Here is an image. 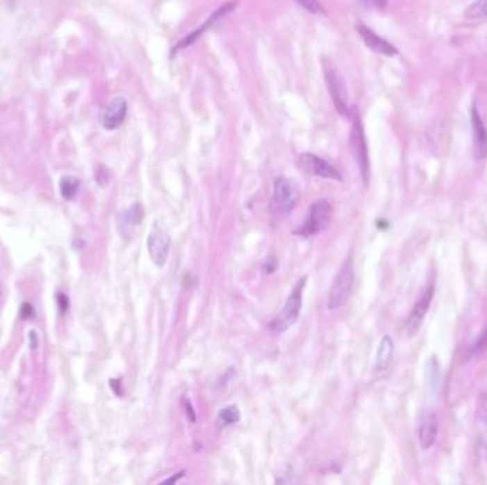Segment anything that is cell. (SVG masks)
<instances>
[{
	"instance_id": "cell-2",
	"label": "cell",
	"mask_w": 487,
	"mask_h": 485,
	"mask_svg": "<svg viewBox=\"0 0 487 485\" xmlns=\"http://www.w3.org/2000/svg\"><path fill=\"white\" fill-rule=\"evenodd\" d=\"M305 280H306L305 278L298 280V283L294 287L290 298L286 299L282 310L270 323L271 330H274L276 333H282L285 330H288L291 326H294L295 322L299 319V313H301V307H302V292H304L305 283H306Z\"/></svg>"
},
{
	"instance_id": "cell-23",
	"label": "cell",
	"mask_w": 487,
	"mask_h": 485,
	"mask_svg": "<svg viewBox=\"0 0 487 485\" xmlns=\"http://www.w3.org/2000/svg\"><path fill=\"white\" fill-rule=\"evenodd\" d=\"M69 298L65 295V293H59L57 295V307H59L60 313L62 315H65V313L69 310L70 307V303H69Z\"/></svg>"
},
{
	"instance_id": "cell-3",
	"label": "cell",
	"mask_w": 487,
	"mask_h": 485,
	"mask_svg": "<svg viewBox=\"0 0 487 485\" xmlns=\"http://www.w3.org/2000/svg\"><path fill=\"white\" fill-rule=\"evenodd\" d=\"M354 282H355V271H354L352 259L349 258L348 261H345V264L342 265V268L339 269L338 275L335 276L331 284L329 295H328V307L331 310L339 309L340 306L347 303V300L352 293Z\"/></svg>"
},
{
	"instance_id": "cell-19",
	"label": "cell",
	"mask_w": 487,
	"mask_h": 485,
	"mask_svg": "<svg viewBox=\"0 0 487 485\" xmlns=\"http://www.w3.org/2000/svg\"><path fill=\"white\" fill-rule=\"evenodd\" d=\"M465 17L470 20L487 19V0H474V2L465 10Z\"/></svg>"
},
{
	"instance_id": "cell-8",
	"label": "cell",
	"mask_w": 487,
	"mask_h": 485,
	"mask_svg": "<svg viewBox=\"0 0 487 485\" xmlns=\"http://www.w3.org/2000/svg\"><path fill=\"white\" fill-rule=\"evenodd\" d=\"M170 248H171L170 235L163 230V228L156 225L147 238V249L153 264L157 268H163L167 264Z\"/></svg>"
},
{
	"instance_id": "cell-4",
	"label": "cell",
	"mask_w": 487,
	"mask_h": 485,
	"mask_svg": "<svg viewBox=\"0 0 487 485\" xmlns=\"http://www.w3.org/2000/svg\"><path fill=\"white\" fill-rule=\"evenodd\" d=\"M333 215V208L327 199H318L315 201L308 211V215L302 226L295 232L301 237H315L320 232L325 231L329 226Z\"/></svg>"
},
{
	"instance_id": "cell-18",
	"label": "cell",
	"mask_w": 487,
	"mask_h": 485,
	"mask_svg": "<svg viewBox=\"0 0 487 485\" xmlns=\"http://www.w3.org/2000/svg\"><path fill=\"white\" fill-rule=\"evenodd\" d=\"M241 417L240 409L237 406H228L224 407L220 413H218V425L220 427H228L231 424H236Z\"/></svg>"
},
{
	"instance_id": "cell-10",
	"label": "cell",
	"mask_w": 487,
	"mask_h": 485,
	"mask_svg": "<svg viewBox=\"0 0 487 485\" xmlns=\"http://www.w3.org/2000/svg\"><path fill=\"white\" fill-rule=\"evenodd\" d=\"M438 418L436 414L431 410H424L420 416V424H419V432H418V439H419V445L423 450L431 448L438 437Z\"/></svg>"
},
{
	"instance_id": "cell-14",
	"label": "cell",
	"mask_w": 487,
	"mask_h": 485,
	"mask_svg": "<svg viewBox=\"0 0 487 485\" xmlns=\"http://www.w3.org/2000/svg\"><path fill=\"white\" fill-rule=\"evenodd\" d=\"M358 32L362 37V40L365 42V44L372 50V51H375V53H379V54H383V56H395L397 53V50L395 49L393 44H390L389 42L383 40L382 37H379L377 33H374L370 31V28H368L366 26H358Z\"/></svg>"
},
{
	"instance_id": "cell-9",
	"label": "cell",
	"mask_w": 487,
	"mask_h": 485,
	"mask_svg": "<svg viewBox=\"0 0 487 485\" xmlns=\"http://www.w3.org/2000/svg\"><path fill=\"white\" fill-rule=\"evenodd\" d=\"M472 137H473V157L476 161H483L487 157V128L480 114L473 105L472 108Z\"/></svg>"
},
{
	"instance_id": "cell-26",
	"label": "cell",
	"mask_w": 487,
	"mask_h": 485,
	"mask_svg": "<svg viewBox=\"0 0 487 485\" xmlns=\"http://www.w3.org/2000/svg\"><path fill=\"white\" fill-rule=\"evenodd\" d=\"M31 348L38 349V334L35 332H31Z\"/></svg>"
},
{
	"instance_id": "cell-11",
	"label": "cell",
	"mask_w": 487,
	"mask_h": 485,
	"mask_svg": "<svg viewBox=\"0 0 487 485\" xmlns=\"http://www.w3.org/2000/svg\"><path fill=\"white\" fill-rule=\"evenodd\" d=\"M434 293H435L434 284H429V287L423 291L422 296L415 303V307H413L411 316H409V321H408V333L409 334H415L418 332V329L420 327V325L426 316V313L429 310V306H431V303H432Z\"/></svg>"
},
{
	"instance_id": "cell-5",
	"label": "cell",
	"mask_w": 487,
	"mask_h": 485,
	"mask_svg": "<svg viewBox=\"0 0 487 485\" xmlns=\"http://www.w3.org/2000/svg\"><path fill=\"white\" fill-rule=\"evenodd\" d=\"M322 67H324L328 90L331 93V97L333 100L336 110L339 111L340 116L351 117L352 114L348 104V93H347V85H345V81H343V77L340 76L336 66L329 59H327V57L322 59Z\"/></svg>"
},
{
	"instance_id": "cell-20",
	"label": "cell",
	"mask_w": 487,
	"mask_h": 485,
	"mask_svg": "<svg viewBox=\"0 0 487 485\" xmlns=\"http://www.w3.org/2000/svg\"><path fill=\"white\" fill-rule=\"evenodd\" d=\"M298 5L302 6L305 10L313 15H325L324 6L318 2V0H297Z\"/></svg>"
},
{
	"instance_id": "cell-16",
	"label": "cell",
	"mask_w": 487,
	"mask_h": 485,
	"mask_svg": "<svg viewBox=\"0 0 487 485\" xmlns=\"http://www.w3.org/2000/svg\"><path fill=\"white\" fill-rule=\"evenodd\" d=\"M393 350H395V345L392 337L389 334H385L381 340L378 352H377V359H375V370L378 373L385 372V370L389 367L390 360L393 357Z\"/></svg>"
},
{
	"instance_id": "cell-22",
	"label": "cell",
	"mask_w": 487,
	"mask_h": 485,
	"mask_svg": "<svg viewBox=\"0 0 487 485\" xmlns=\"http://www.w3.org/2000/svg\"><path fill=\"white\" fill-rule=\"evenodd\" d=\"M35 316V307L31 303H23L20 307V318L23 321L32 319Z\"/></svg>"
},
{
	"instance_id": "cell-15",
	"label": "cell",
	"mask_w": 487,
	"mask_h": 485,
	"mask_svg": "<svg viewBox=\"0 0 487 485\" xmlns=\"http://www.w3.org/2000/svg\"><path fill=\"white\" fill-rule=\"evenodd\" d=\"M145 212H142V207L140 204H134L130 208L124 210L119 216V230L124 238H130L135 228L141 223Z\"/></svg>"
},
{
	"instance_id": "cell-7",
	"label": "cell",
	"mask_w": 487,
	"mask_h": 485,
	"mask_svg": "<svg viewBox=\"0 0 487 485\" xmlns=\"http://www.w3.org/2000/svg\"><path fill=\"white\" fill-rule=\"evenodd\" d=\"M297 164L302 171H305V173L309 176L342 181V176L339 174V171L333 165H331L328 161L320 158L318 155L302 154L298 157Z\"/></svg>"
},
{
	"instance_id": "cell-17",
	"label": "cell",
	"mask_w": 487,
	"mask_h": 485,
	"mask_svg": "<svg viewBox=\"0 0 487 485\" xmlns=\"http://www.w3.org/2000/svg\"><path fill=\"white\" fill-rule=\"evenodd\" d=\"M59 188H60L62 196L66 199V201H72V199H74L76 195H77V192H79L80 181H79V178H76V177L67 176V177H63V178L60 180Z\"/></svg>"
},
{
	"instance_id": "cell-1",
	"label": "cell",
	"mask_w": 487,
	"mask_h": 485,
	"mask_svg": "<svg viewBox=\"0 0 487 485\" xmlns=\"http://www.w3.org/2000/svg\"><path fill=\"white\" fill-rule=\"evenodd\" d=\"M299 199V188L295 181L286 177H278L274 181V192L271 198V211L276 218H285L297 207Z\"/></svg>"
},
{
	"instance_id": "cell-25",
	"label": "cell",
	"mask_w": 487,
	"mask_h": 485,
	"mask_svg": "<svg viewBox=\"0 0 487 485\" xmlns=\"http://www.w3.org/2000/svg\"><path fill=\"white\" fill-rule=\"evenodd\" d=\"M486 346H487V327L483 330V333L476 340V343L473 346V352H479V350H481Z\"/></svg>"
},
{
	"instance_id": "cell-12",
	"label": "cell",
	"mask_w": 487,
	"mask_h": 485,
	"mask_svg": "<svg viewBox=\"0 0 487 485\" xmlns=\"http://www.w3.org/2000/svg\"><path fill=\"white\" fill-rule=\"evenodd\" d=\"M127 114V101L123 97L113 99L103 114V127L106 130H116L119 128L124 120Z\"/></svg>"
},
{
	"instance_id": "cell-6",
	"label": "cell",
	"mask_w": 487,
	"mask_h": 485,
	"mask_svg": "<svg viewBox=\"0 0 487 485\" xmlns=\"http://www.w3.org/2000/svg\"><path fill=\"white\" fill-rule=\"evenodd\" d=\"M349 147H351V153L354 155V160H355L359 171H361V177L363 180V184L368 185L369 174H370L369 154H368V146H366V139H365V133H363L362 123L356 117H355V121H354L352 130H351Z\"/></svg>"
},
{
	"instance_id": "cell-13",
	"label": "cell",
	"mask_w": 487,
	"mask_h": 485,
	"mask_svg": "<svg viewBox=\"0 0 487 485\" xmlns=\"http://www.w3.org/2000/svg\"><path fill=\"white\" fill-rule=\"evenodd\" d=\"M236 6H237V0H234V2H228V3H225L224 6H221L217 12H214L213 13V16L201 26V27H199L198 28V31H195L194 33H191L190 36H187L184 40H181L179 44H177V47L174 49V50H179V49H184V47H187V46H190L195 39H198L199 36H201L204 32H207L208 31V28H211V27H214L217 23H220L224 17H226L228 15H230L234 9H236Z\"/></svg>"
},
{
	"instance_id": "cell-21",
	"label": "cell",
	"mask_w": 487,
	"mask_h": 485,
	"mask_svg": "<svg viewBox=\"0 0 487 485\" xmlns=\"http://www.w3.org/2000/svg\"><path fill=\"white\" fill-rule=\"evenodd\" d=\"M358 3L365 9L383 10L388 5V0H358Z\"/></svg>"
},
{
	"instance_id": "cell-24",
	"label": "cell",
	"mask_w": 487,
	"mask_h": 485,
	"mask_svg": "<svg viewBox=\"0 0 487 485\" xmlns=\"http://www.w3.org/2000/svg\"><path fill=\"white\" fill-rule=\"evenodd\" d=\"M479 410H477V416L480 420H484V423L487 424V395H481L479 400Z\"/></svg>"
}]
</instances>
